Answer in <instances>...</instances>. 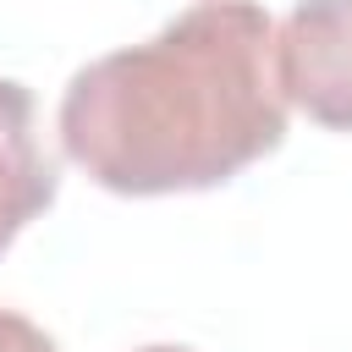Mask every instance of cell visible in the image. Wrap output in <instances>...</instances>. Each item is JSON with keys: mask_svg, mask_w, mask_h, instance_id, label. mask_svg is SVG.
<instances>
[{"mask_svg": "<svg viewBox=\"0 0 352 352\" xmlns=\"http://www.w3.org/2000/svg\"><path fill=\"white\" fill-rule=\"evenodd\" d=\"M275 22L258 0H198L154 38L72 72L55 132L104 192H209L286 143Z\"/></svg>", "mask_w": 352, "mask_h": 352, "instance_id": "1", "label": "cell"}, {"mask_svg": "<svg viewBox=\"0 0 352 352\" xmlns=\"http://www.w3.org/2000/svg\"><path fill=\"white\" fill-rule=\"evenodd\" d=\"M275 88L324 132H352V0H297L275 22Z\"/></svg>", "mask_w": 352, "mask_h": 352, "instance_id": "2", "label": "cell"}, {"mask_svg": "<svg viewBox=\"0 0 352 352\" xmlns=\"http://www.w3.org/2000/svg\"><path fill=\"white\" fill-rule=\"evenodd\" d=\"M60 170L38 143L33 94L16 77H0V253L55 204Z\"/></svg>", "mask_w": 352, "mask_h": 352, "instance_id": "3", "label": "cell"}, {"mask_svg": "<svg viewBox=\"0 0 352 352\" xmlns=\"http://www.w3.org/2000/svg\"><path fill=\"white\" fill-rule=\"evenodd\" d=\"M0 352H55V341L16 308H0Z\"/></svg>", "mask_w": 352, "mask_h": 352, "instance_id": "4", "label": "cell"}, {"mask_svg": "<svg viewBox=\"0 0 352 352\" xmlns=\"http://www.w3.org/2000/svg\"><path fill=\"white\" fill-rule=\"evenodd\" d=\"M138 352H192V346H138Z\"/></svg>", "mask_w": 352, "mask_h": 352, "instance_id": "5", "label": "cell"}]
</instances>
